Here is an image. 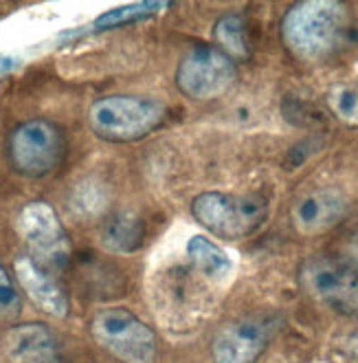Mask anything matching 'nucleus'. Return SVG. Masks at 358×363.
Listing matches in <instances>:
<instances>
[{
	"instance_id": "7",
	"label": "nucleus",
	"mask_w": 358,
	"mask_h": 363,
	"mask_svg": "<svg viewBox=\"0 0 358 363\" xmlns=\"http://www.w3.org/2000/svg\"><path fill=\"white\" fill-rule=\"evenodd\" d=\"M238 82L236 62L214 47L187 51L176 71V86L196 101H212L226 95Z\"/></svg>"
},
{
	"instance_id": "4",
	"label": "nucleus",
	"mask_w": 358,
	"mask_h": 363,
	"mask_svg": "<svg viewBox=\"0 0 358 363\" xmlns=\"http://www.w3.org/2000/svg\"><path fill=\"white\" fill-rule=\"evenodd\" d=\"M91 335L101 348H106L123 363L156 361V335L134 313L125 308L99 311L91 322Z\"/></svg>"
},
{
	"instance_id": "13",
	"label": "nucleus",
	"mask_w": 358,
	"mask_h": 363,
	"mask_svg": "<svg viewBox=\"0 0 358 363\" xmlns=\"http://www.w3.org/2000/svg\"><path fill=\"white\" fill-rule=\"evenodd\" d=\"M99 240L112 253H132L145 240V227L134 213L119 211L101 225Z\"/></svg>"
},
{
	"instance_id": "11",
	"label": "nucleus",
	"mask_w": 358,
	"mask_h": 363,
	"mask_svg": "<svg viewBox=\"0 0 358 363\" xmlns=\"http://www.w3.org/2000/svg\"><path fill=\"white\" fill-rule=\"evenodd\" d=\"M16 280L23 286L25 295L40 308L51 317H67L69 315V297L57 284L55 277L37 262H33L29 255H23L13 262Z\"/></svg>"
},
{
	"instance_id": "10",
	"label": "nucleus",
	"mask_w": 358,
	"mask_h": 363,
	"mask_svg": "<svg viewBox=\"0 0 358 363\" xmlns=\"http://www.w3.org/2000/svg\"><path fill=\"white\" fill-rule=\"evenodd\" d=\"M0 346L9 363H64L55 333L37 322L9 328Z\"/></svg>"
},
{
	"instance_id": "12",
	"label": "nucleus",
	"mask_w": 358,
	"mask_h": 363,
	"mask_svg": "<svg viewBox=\"0 0 358 363\" xmlns=\"http://www.w3.org/2000/svg\"><path fill=\"white\" fill-rule=\"evenodd\" d=\"M347 211V199L339 189H317L292 207V225L299 233L314 236L339 223Z\"/></svg>"
},
{
	"instance_id": "1",
	"label": "nucleus",
	"mask_w": 358,
	"mask_h": 363,
	"mask_svg": "<svg viewBox=\"0 0 358 363\" xmlns=\"http://www.w3.org/2000/svg\"><path fill=\"white\" fill-rule=\"evenodd\" d=\"M350 27L347 7L339 0H306L282 20L284 45L301 60H319L341 47Z\"/></svg>"
},
{
	"instance_id": "8",
	"label": "nucleus",
	"mask_w": 358,
	"mask_h": 363,
	"mask_svg": "<svg viewBox=\"0 0 358 363\" xmlns=\"http://www.w3.org/2000/svg\"><path fill=\"white\" fill-rule=\"evenodd\" d=\"M7 155L16 172L37 179L59 165L64 157V139L47 119H31L20 123L9 137Z\"/></svg>"
},
{
	"instance_id": "2",
	"label": "nucleus",
	"mask_w": 358,
	"mask_h": 363,
	"mask_svg": "<svg viewBox=\"0 0 358 363\" xmlns=\"http://www.w3.org/2000/svg\"><path fill=\"white\" fill-rule=\"evenodd\" d=\"M165 115V106L156 99L141 95H110L91 106L88 125L103 141L128 143L154 133Z\"/></svg>"
},
{
	"instance_id": "17",
	"label": "nucleus",
	"mask_w": 358,
	"mask_h": 363,
	"mask_svg": "<svg viewBox=\"0 0 358 363\" xmlns=\"http://www.w3.org/2000/svg\"><path fill=\"white\" fill-rule=\"evenodd\" d=\"M328 104L334 115L345 123H358V89L347 84H336L328 93Z\"/></svg>"
},
{
	"instance_id": "19",
	"label": "nucleus",
	"mask_w": 358,
	"mask_h": 363,
	"mask_svg": "<svg viewBox=\"0 0 358 363\" xmlns=\"http://www.w3.org/2000/svg\"><path fill=\"white\" fill-rule=\"evenodd\" d=\"M356 249H358V242H356Z\"/></svg>"
},
{
	"instance_id": "15",
	"label": "nucleus",
	"mask_w": 358,
	"mask_h": 363,
	"mask_svg": "<svg viewBox=\"0 0 358 363\" xmlns=\"http://www.w3.org/2000/svg\"><path fill=\"white\" fill-rule=\"evenodd\" d=\"M170 3H161V0H147V3H134V5H123L119 9L106 11L103 16H99L93 27L95 31H108V29H117V27H125V25H134L141 23V20L154 18L156 13L170 9Z\"/></svg>"
},
{
	"instance_id": "18",
	"label": "nucleus",
	"mask_w": 358,
	"mask_h": 363,
	"mask_svg": "<svg viewBox=\"0 0 358 363\" xmlns=\"http://www.w3.org/2000/svg\"><path fill=\"white\" fill-rule=\"evenodd\" d=\"M20 311H23V297H20L5 267L0 264V317H16Z\"/></svg>"
},
{
	"instance_id": "6",
	"label": "nucleus",
	"mask_w": 358,
	"mask_h": 363,
	"mask_svg": "<svg viewBox=\"0 0 358 363\" xmlns=\"http://www.w3.org/2000/svg\"><path fill=\"white\" fill-rule=\"evenodd\" d=\"M18 233L29 247V258L47 271L64 269L71 258V240L57 211L45 203L33 201L18 213Z\"/></svg>"
},
{
	"instance_id": "16",
	"label": "nucleus",
	"mask_w": 358,
	"mask_h": 363,
	"mask_svg": "<svg viewBox=\"0 0 358 363\" xmlns=\"http://www.w3.org/2000/svg\"><path fill=\"white\" fill-rule=\"evenodd\" d=\"M214 38L220 45V51L224 55L233 57H246L248 55V42H246V29L240 16H222L216 27H214Z\"/></svg>"
},
{
	"instance_id": "5",
	"label": "nucleus",
	"mask_w": 358,
	"mask_h": 363,
	"mask_svg": "<svg viewBox=\"0 0 358 363\" xmlns=\"http://www.w3.org/2000/svg\"><path fill=\"white\" fill-rule=\"evenodd\" d=\"M299 282L314 302L325 308L358 317V269L339 258H312L304 262Z\"/></svg>"
},
{
	"instance_id": "9",
	"label": "nucleus",
	"mask_w": 358,
	"mask_h": 363,
	"mask_svg": "<svg viewBox=\"0 0 358 363\" xmlns=\"http://www.w3.org/2000/svg\"><path fill=\"white\" fill-rule=\"evenodd\" d=\"M270 328L260 319H240L220 328L212 341L214 363H255L268 346Z\"/></svg>"
},
{
	"instance_id": "3",
	"label": "nucleus",
	"mask_w": 358,
	"mask_h": 363,
	"mask_svg": "<svg viewBox=\"0 0 358 363\" xmlns=\"http://www.w3.org/2000/svg\"><path fill=\"white\" fill-rule=\"evenodd\" d=\"M194 218L224 240H238L255 233L266 216L268 203L262 194H229V191H204L192 203Z\"/></svg>"
},
{
	"instance_id": "14",
	"label": "nucleus",
	"mask_w": 358,
	"mask_h": 363,
	"mask_svg": "<svg viewBox=\"0 0 358 363\" xmlns=\"http://www.w3.org/2000/svg\"><path fill=\"white\" fill-rule=\"evenodd\" d=\"M187 255L192 264L209 280H226L233 271V262H231L229 255L204 236H194L187 242Z\"/></svg>"
}]
</instances>
